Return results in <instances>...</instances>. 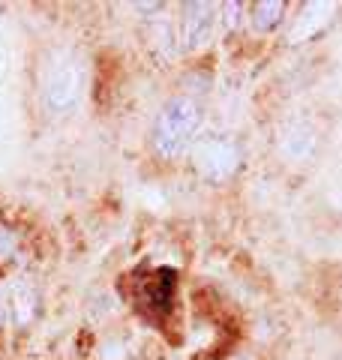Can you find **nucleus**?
<instances>
[{
	"label": "nucleus",
	"mask_w": 342,
	"mask_h": 360,
	"mask_svg": "<svg viewBox=\"0 0 342 360\" xmlns=\"http://www.w3.org/2000/svg\"><path fill=\"white\" fill-rule=\"evenodd\" d=\"M201 120H204V111L192 96H171L153 120V129H151L153 153L159 160L184 156L196 144Z\"/></svg>",
	"instance_id": "f257e3e1"
},
{
	"label": "nucleus",
	"mask_w": 342,
	"mask_h": 360,
	"mask_svg": "<svg viewBox=\"0 0 342 360\" xmlns=\"http://www.w3.org/2000/svg\"><path fill=\"white\" fill-rule=\"evenodd\" d=\"M84 94V66L72 51H54L42 72V105L49 115H70Z\"/></svg>",
	"instance_id": "f03ea898"
},
{
	"label": "nucleus",
	"mask_w": 342,
	"mask_h": 360,
	"mask_svg": "<svg viewBox=\"0 0 342 360\" xmlns=\"http://www.w3.org/2000/svg\"><path fill=\"white\" fill-rule=\"evenodd\" d=\"M192 162L196 172L208 180V184H225L228 177H234V172L241 168V144L228 135H208L196 144L192 150Z\"/></svg>",
	"instance_id": "7ed1b4c3"
},
{
	"label": "nucleus",
	"mask_w": 342,
	"mask_h": 360,
	"mask_svg": "<svg viewBox=\"0 0 342 360\" xmlns=\"http://www.w3.org/2000/svg\"><path fill=\"white\" fill-rule=\"evenodd\" d=\"M180 45L184 51H198L210 42L213 21H216V6L213 4H184L180 9Z\"/></svg>",
	"instance_id": "20e7f679"
},
{
	"label": "nucleus",
	"mask_w": 342,
	"mask_h": 360,
	"mask_svg": "<svg viewBox=\"0 0 342 360\" xmlns=\"http://www.w3.org/2000/svg\"><path fill=\"white\" fill-rule=\"evenodd\" d=\"M175 285H177L175 270H156V274L141 285V300L151 309L165 312L171 307V300H175Z\"/></svg>",
	"instance_id": "39448f33"
},
{
	"label": "nucleus",
	"mask_w": 342,
	"mask_h": 360,
	"mask_svg": "<svg viewBox=\"0 0 342 360\" xmlns=\"http://www.w3.org/2000/svg\"><path fill=\"white\" fill-rule=\"evenodd\" d=\"M282 15H285V4H279V0H261V4L253 6V25L258 33L277 30L282 25Z\"/></svg>",
	"instance_id": "423d86ee"
},
{
	"label": "nucleus",
	"mask_w": 342,
	"mask_h": 360,
	"mask_svg": "<svg viewBox=\"0 0 342 360\" xmlns=\"http://www.w3.org/2000/svg\"><path fill=\"white\" fill-rule=\"evenodd\" d=\"M13 250H15V238L9 231H0V258H6Z\"/></svg>",
	"instance_id": "0eeeda50"
},
{
	"label": "nucleus",
	"mask_w": 342,
	"mask_h": 360,
	"mask_svg": "<svg viewBox=\"0 0 342 360\" xmlns=\"http://www.w3.org/2000/svg\"><path fill=\"white\" fill-rule=\"evenodd\" d=\"M241 9H243V4H225V13H228V27H237V25H241V15H237V13H241Z\"/></svg>",
	"instance_id": "6e6552de"
}]
</instances>
